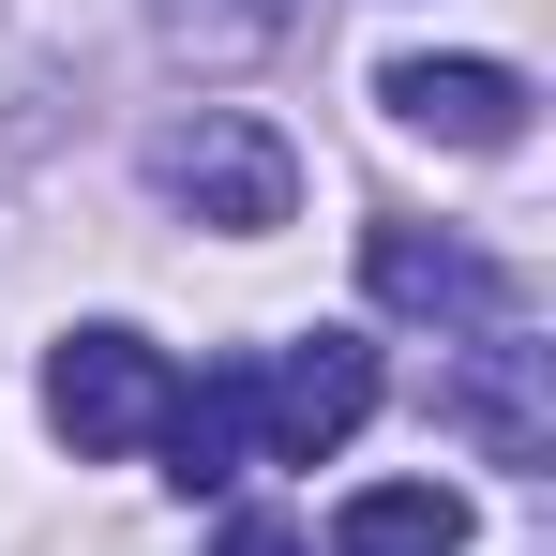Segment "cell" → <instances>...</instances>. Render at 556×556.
Segmentation results:
<instances>
[{"label": "cell", "mask_w": 556, "mask_h": 556, "mask_svg": "<svg viewBox=\"0 0 556 556\" xmlns=\"http://www.w3.org/2000/svg\"><path fill=\"white\" fill-rule=\"evenodd\" d=\"M151 195L195 211V226H226V241H271L286 211H301V151H286L256 105H195L151 136Z\"/></svg>", "instance_id": "1"}, {"label": "cell", "mask_w": 556, "mask_h": 556, "mask_svg": "<svg viewBox=\"0 0 556 556\" xmlns=\"http://www.w3.org/2000/svg\"><path fill=\"white\" fill-rule=\"evenodd\" d=\"M166 406H181V362H166L151 331H121V316H91V331L46 346V421H61L91 466H105V452H151Z\"/></svg>", "instance_id": "2"}, {"label": "cell", "mask_w": 556, "mask_h": 556, "mask_svg": "<svg viewBox=\"0 0 556 556\" xmlns=\"http://www.w3.org/2000/svg\"><path fill=\"white\" fill-rule=\"evenodd\" d=\"M241 391H256V452L316 466V452H346V437L376 421V346H362V331H316V346L241 362Z\"/></svg>", "instance_id": "3"}, {"label": "cell", "mask_w": 556, "mask_h": 556, "mask_svg": "<svg viewBox=\"0 0 556 556\" xmlns=\"http://www.w3.org/2000/svg\"><path fill=\"white\" fill-rule=\"evenodd\" d=\"M556 346H527V331H496V346H466L452 376H437V421L452 437H481V466H542L556 452V391H542Z\"/></svg>", "instance_id": "4"}, {"label": "cell", "mask_w": 556, "mask_h": 556, "mask_svg": "<svg viewBox=\"0 0 556 556\" xmlns=\"http://www.w3.org/2000/svg\"><path fill=\"white\" fill-rule=\"evenodd\" d=\"M376 105H391L406 136H437V151H511V136H527V76H511V61H391Z\"/></svg>", "instance_id": "5"}, {"label": "cell", "mask_w": 556, "mask_h": 556, "mask_svg": "<svg viewBox=\"0 0 556 556\" xmlns=\"http://www.w3.org/2000/svg\"><path fill=\"white\" fill-rule=\"evenodd\" d=\"M362 286L391 316H511V271L437 241V226H362Z\"/></svg>", "instance_id": "6"}, {"label": "cell", "mask_w": 556, "mask_h": 556, "mask_svg": "<svg viewBox=\"0 0 556 556\" xmlns=\"http://www.w3.org/2000/svg\"><path fill=\"white\" fill-rule=\"evenodd\" d=\"M151 452H166V481H181V496H226V481L256 466V391H241V362L195 376L181 406H166V437H151Z\"/></svg>", "instance_id": "7"}, {"label": "cell", "mask_w": 556, "mask_h": 556, "mask_svg": "<svg viewBox=\"0 0 556 556\" xmlns=\"http://www.w3.org/2000/svg\"><path fill=\"white\" fill-rule=\"evenodd\" d=\"M331 556H466V496L452 481H362L331 511Z\"/></svg>", "instance_id": "8"}, {"label": "cell", "mask_w": 556, "mask_h": 556, "mask_svg": "<svg viewBox=\"0 0 556 556\" xmlns=\"http://www.w3.org/2000/svg\"><path fill=\"white\" fill-rule=\"evenodd\" d=\"M166 15H181L195 46H271V30L301 15V0H166Z\"/></svg>", "instance_id": "9"}, {"label": "cell", "mask_w": 556, "mask_h": 556, "mask_svg": "<svg viewBox=\"0 0 556 556\" xmlns=\"http://www.w3.org/2000/svg\"><path fill=\"white\" fill-rule=\"evenodd\" d=\"M211 556H301V527H286V511H241V527H226Z\"/></svg>", "instance_id": "10"}]
</instances>
